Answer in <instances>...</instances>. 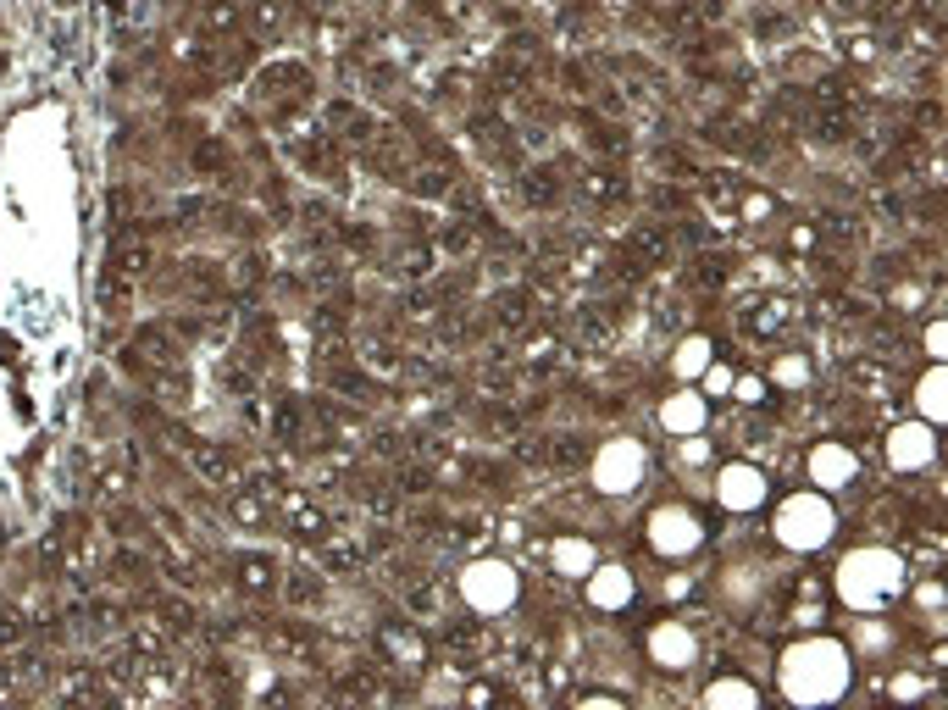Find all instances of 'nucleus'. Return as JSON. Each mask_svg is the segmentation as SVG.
I'll return each instance as SVG.
<instances>
[{"label": "nucleus", "instance_id": "f257e3e1", "mask_svg": "<svg viewBox=\"0 0 948 710\" xmlns=\"http://www.w3.org/2000/svg\"><path fill=\"white\" fill-rule=\"evenodd\" d=\"M128 355H145V361H155V367H167V361H178V344H173V328H139V333H134V344H128Z\"/></svg>", "mask_w": 948, "mask_h": 710}, {"label": "nucleus", "instance_id": "f03ea898", "mask_svg": "<svg viewBox=\"0 0 948 710\" xmlns=\"http://www.w3.org/2000/svg\"><path fill=\"white\" fill-rule=\"evenodd\" d=\"M189 456H194V466H200L211 483H227V489L239 483V466H234V456H227V449H211V444H189Z\"/></svg>", "mask_w": 948, "mask_h": 710}, {"label": "nucleus", "instance_id": "7ed1b4c3", "mask_svg": "<svg viewBox=\"0 0 948 710\" xmlns=\"http://www.w3.org/2000/svg\"><path fill=\"white\" fill-rule=\"evenodd\" d=\"M239 589H250V594H267L272 583H278V566H272V555H239Z\"/></svg>", "mask_w": 948, "mask_h": 710}, {"label": "nucleus", "instance_id": "20e7f679", "mask_svg": "<svg viewBox=\"0 0 948 710\" xmlns=\"http://www.w3.org/2000/svg\"><path fill=\"white\" fill-rule=\"evenodd\" d=\"M444 650H455V655L488 650V633H483L477 622H449V627H444Z\"/></svg>", "mask_w": 948, "mask_h": 710}, {"label": "nucleus", "instance_id": "39448f33", "mask_svg": "<svg viewBox=\"0 0 948 710\" xmlns=\"http://www.w3.org/2000/svg\"><path fill=\"white\" fill-rule=\"evenodd\" d=\"M111 572H117V583H134V589H145V583H150V561H145V555H134V550H117Z\"/></svg>", "mask_w": 948, "mask_h": 710}, {"label": "nucleus", "instance_id": "423d86ee", "mask_svg": "<svg viewBox=\"0 0 948 710\" xmlns=\"http://www.w3.org/2000/svg\"><path fill=\"white\" fill-rule=\"evenodd\" d=\"M155 617H161V627H167V633H194V605H189V599H161Z\"/></svg>", "mask_w": 948, "mask_h": 710}, {"label": "nucleus", "instance_id": "0eeeda50", "mask_svg": "<svg viewBox=\"0 0 948 710\" xmlns=\"http://www.w3.org/2000/svg\"><path fill=\"white\" fill-rule=\"evenodd\" d=\"M239 516V522H267V494L261 489H234V505H227Z\"/></svg>", "mask_w": 948, "mask_h": 710}, {"label": "nucleus", "instance_id": "6e6552de", "mask_svg": "<svg viewBox=\"0 0 948 710\" xmlns=\"http://www.w3.org/2000/svg\"><path fill=\"white\" fill-rule=\"evenodd\" d=\"M322 599V577L316 572H288V605H316Z\"/></svg>", "mask_w": 948, "mask_h": 710}, {"label": "nucleus", "instance_id": "1a4fd4ad", "mask_svg": "<svg viewBox=\"0 0 948 710\" xmlns=\"http://www.w3.org/2000/svg\"><path fill=\"white\" fill-rule=\"evenodd\" d=\"M311 333H316L322 344H339V339H344V316H339L333 306H322V311L311 316Z\"/></svg>", "mask_w": 948, "mask_h": 710}, {"label": "nucleus", "instance_id": "9d476101", "mask_svg": "<svg viewBox=\"0 0 948 710\" xmlns=\"http://www.w3.org/2000/svg\"><path fill=\"white\" fill-rule=\"evenodd\" d=\"M394 483H400V494H428V489H433V472H428V466H416V461H405Z\"/></svg>", "mask_w": 948, "mask_h": 710}, {"label": "nucleus", "instance_id": "9b49d317", "mask_svg": "<svg viewBox=\"0 0 948 710\" xmlns=\"http://www.w3.org/2000/svg\"><path fill=\"white\" fill-rule=\"evenodd\" d=\"M272 433H278V439H294V433H300V405H294V400H278V405H272Z\"/></svg>", "mask_w": 948, "mask_h": 710}, {"label": "nucleus", "instance_id": "f8f14e48", "mask_svg": "<svg viewBox=\"0 0 948 710\" xmlns=\"http://www.w3.org/2000/svg\"><path fill=\"white\" fill-rule=\"evenodd\" d=\"M554 195H561V183H554V173H549V167H538V173H527V200H538V206H549Z\"/></svg>", "mask_w": 948, "mask_h": 710}, {"label": "nucleus", "instance_id": "ddd939ff", "mask_svg": "<svg viewBox=\"0 0 948 710\" xmlns=\"http://www.w3.org/2000/svg\"><path fill=\"white\" fill-rule=\"evenodd\" d=\"M383 650H388V655H405V661H416V655H421V643H416V633H405V627H388V633H383Z\"/></svg>", "mask_w": 948, "mask_h": 710}, {"label": "nucleus", "instance_id": "4468645a", "mask_svg": "<svg viewBox=\"0 0 948 710\" xmlns=\"http://www.w3.org/2000/svg\"><path fill=\"white\" fill-rule=\"evenodd\" d=\"M161 643H167V627H161V622H139V627H134V650H145V655H155V650H161Z\"/></svg>", "mask_w": 948, "mask_h": 710}, {"label": "nucleus", "instance_id": "2eb2a0df", "mask_svg": "<svg viewBox=\"0 0 948 710\" xmlns=\"http://www.w3.org/2000/svg\"><path fill=\"white\" fill-rule=\"evenodd\" d=\"M521 316H527V295H521V288H510V295H500V322H505V328H516Z\"/></svg>", "mask_w": 948, "mask_h": 710}, {"label": "nucleus", "instance_id": "dca6fc26", "mask_svg": "<svg viewBox=\"0 0 948 710\" xmlns=\"http://www.w3.org/2000/svg\"><path fill=\"white\" fill-rule=\"evenodd\" d=\"M322 561L333 572H350V566H361V550H355V544H333V550H322Z\"/></svg>", "mask_w": 948, "mask_h": 710}, {"label": "nucleus", "instance_id": "f3484780", "mask_svg": "<svg viewBox=\"0 0 948 710\" xmlns=\"http://www.w3.org/2000/svg\"><path fill=\"white\" fill-rule=\"evenodd\" d=\"M22 633H28V627H22V617H17V610H0V650L22 643Z\"/></svg>", "mask_w": 948, "mask_h": 710}, {"label": "nucleus", "instance_id": "a211bd4d", "mask_svg": "<svg viewBox=\"0 0 948 710\" xmlns=\"http://www.w3.org/2000/svg\"><path fill=\"white\" fill-rule=\"evenodd\" d=\"M339 694H355V699H367V694H377V683H372V671H350V677H339Z\"/></svg>", "mask_w": 948, "mask_h": 710}, {"label": "nucleus", "instance_id": "6ab92c4d", "mask_svg": "<svg viewBox=\"0 0 948 710\" xmlns=\"http://www.w3.org/2000/svg\"><path fill=\"white\" fill-rule=\"evenodd\" d=\"M111 528L128 538V533H145V516L139 510H111Z\"/></svg>", "mask_w": 948, "mask_h": 710}, {"label": "nucleus", "instance_id": "aec40b11", "mask_svg": "<svg viewBox=\"0 0 948 710\" xmlns=\"http://www.w3.org/2000/svg\"><path fill=\"white\" fill-rule=\"evenodd\" d=\"M416 178H421V183H416L421 195H439V189H449V178H444V173H416Z\"/></svg>", "mask_w": 948, "mask_h": 710}, {"label": "nucleus", "instance_id": "412c9836", "mask_svg": "<svg viewBox=\"0 0 948 710\" xmlns=\"http://www.w3.org/2000/svg\"><path fill=\"white\" fill-rule=\"evenodd\" d=\"M206 22H211V28H234L239 17H234V6H211V12H206Z\"/></svg>", "mask_w": 948, "mask_h": 710}, {"label": "nucleus", "instance_id": "4be33fe9", "mask_svg": "<svg viewBox=\"0 0 948 710\" xmlns=\"http://www.w3.org/2000/svg\"><path fill=\"white\" fill-rule=\"evenodd\" d=\"M0 550H6V522H0Z\"/></svg>", "mask_w": 948, "mask_h": 710}]
</instances>
